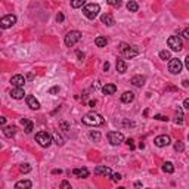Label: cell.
<instances>
[{"label": "cell", "mask_w": 189, "mask_h": 189, "mask_svg": "<svg viewBox=\"0 0 189 189\" xmlns=\"http://www.w3.org/2000/svg\"><path fill=\"white\" fill-rule=\"evenodd\" d=\"M182 36H183L186 40H189V28H185L183 30V33H182Z\"/></svg>", "instance_id": "60d3db41"}, {"label": "cell", "mask_w": 189, "mask_h": 189, "mask_svg": "<svg viewBox=\"0 0 189 189\" xmlns=\"http://www.w3.org/2000/svg\"><path fill=\"white\" fill-rule=\"evenodd\" d=\"M10 96L14 97V99H22L25 96V92L22 87H14L10 90Z\"/></svg>", "instance_id": "2e32d148"}, {"label": "cell", "mask_w": 189, "mask_h": 189, "mask_svg": "<svg viewBox=\"0 0 189 189\" xmlns=\"http://www.w3.org/2000/svg\"><path fill=\"white\" fill-rule=\"evenodd\" d=\"M126 143H127V146H129L130 149H133V148H135V145H133V141H131V139H127Z\"/></svg>", "instance_id": "7bdbcfd3"}, {"label": "cell", "mask_w": 189, "mask_h": 189, "mask_svg": "<svg viewBox=\"0 0 189 189\" xmlns=\"http://www.w3.org/2000/svg\"><path fill=\"white\" fill-rule=\"evenodd\" d=\"M108 2V5H111V6H114V8H120L121 6V0H107Z\"/></svg>", "instance_id": "4dcf8cb0"}, {"label": "cell", "mask_w": 189, "mask_h": 189, "mask_svg": "<svg viewBox=\"0 0 189 189\" xmlns=\"http://www.w3.org/2000/svg\"><path fill=\"white\" fill-rule=\"evenodd\" d=\"M15 133H16V127L15 126H8L3 129V135L6 137H12V136H15Z\"/></svg>", "instance_id": "7402d4cb"}, {"label": "cell", "mask_w": 189, "mask_h": 189, "mask_svg": "<svg viewBox=\"0 0 189 189\" xmlns=\"http://www.w3.org/2000/svg\"><path fill=\"white\" fill-rule=\"evenodd\" d=\"M183 86H185V87H189V81H188V80H185V81H183Z\"/></svg>", "instance_id": "816d5d0a"}, {"label": "cell", "mask_w": 189, "mask_h": 189, "mask_svg": "<svg viewBox=\"0 0 189 189\" xmlns=\"http://www.w3.org/2000/svg\"><path fill=\"white\" fill-rule=\"evenodd\" d=\"M58 92H59V86H53V87L49 89V93H50V95H56Z\"/></svg>", "instance_id": "74e56055"}, {"label": "cell", "mask_w": 189, "mask_h": 189, "mask_svg": "<svg viewBox=\"0 0 189 189\" xmlns=\"http://www.w3.org/2000/svg\"><path fill=\"white\" fill-rule=\"evenodd\" d=\"M167 44H169V47L171 49V50H175V52H179V50L183 49V43H182V39H180L179 36H171V37H169Z\"/></svg>", "instance_id": "8992f818"}, {"label": "cell", "mask_w": 189, "mask_h": 189, "mask_svg": "<svg viewBox=\"0 0 189 189\" xmlns=\"http://www.w3.org/2000/svg\"><path fill=\"white\" fill-rule=\"evenodd\" d=\"M108 141H109V143L114 146L117 145H120V143H123V141H124V136H123L121 131H115V130H112L108 133Z\"/></svg>", "instance_id": "52a82bcc"}, {"label": "cell", "mask_w": 189, "mask_h": 189, "mask_svg": "<svg viewBox=\"0 0 189 189\" xmlns=\"http://www.w3.org/2000/svg\"><path fill=\"white\" fill-rule=\"evenodd\" d=\"M28 121H30V120H27V118H22V120H21V124H22V126H25Z\"/></svg>", "instance_id": "7dc6e473"}, {"label": "cell", "mask_w": 189, "mask_h": 189, "mask_svg": "<svg viewBox=\"0 0 189 189\" xmlns=\"http://www.w3.org/2000/svg\"><path fill=\"white\" fill-rule=\"evenodd\" d=\"M33 129H34V124H33V121H28L27 124H25V133H31L33 131Z\"/></svg>", "instance_id": "836d02e7"}, {"label": "cell", "mask_w": 189, "mask_h": 189, "mask_svg": "<svg viewBox=\"0 0 189 189\" xmlns=\"http://www.w3.org/2000/svg\"><path fill=\"white\" fill-rule=\"evenodd\" d=\"M188 137H189V136H188Z\"/></svg>", "instance_id": "f5cc1de1"}, {"label": "cell", "mask_w": 189, "mask_h": 189, "mask_svg": "<svg viewBox=\"0 0 189 189\" xmlns=\"http://www.w3.org/2000/svg\"><path fill=\"white\" fill-rule=\"evenodd\" d=\"M59 127H61L64 131H68V130H69V124H68L67 121H61V123H59Z\"/></svg>", "instance_id": "e575fe53"}, {"label": "cell", "mask_w": 189, "mask_h": 189, "mask_svg": "<svg viewBox=\"0 0 189 189\" xmlns=\"http://www.w3.org/2000/svg\"><path fill=\"white\" fill-rule=\"evenodd\" d=\"M99 12H101V6L96 5V3H89V5H86L83 8V14L89 19H95L99 15Z\"/></svg>", "instance_id": "7a4b0ae2"}, {"label": "cell", "mask_w": 189, "mask_h": 189, "mask_svg": "<svg viewBox=\"0 0 189 189\" xmlns=\"http://www.w3.org/2000/svg\"><path fill=\"white\" fill-rule=\"evenodd\" d=\"M95 175L96 176H111L112 171L107 165H97L96 169H95Z\"/></svg>", "instance_id": "7c38bea8"}, {"label": "cell", "mask_w": 189, "mask_h": 189, "mask_svg": "<svg viewBox=\"0 0 189 189\" xmlns=\"http://www.w3.org/2000/svg\"><path fill=\"white\" fill-rule=\"evenodd\" d=\"M73 175L75 176V177H78V179H84V177H89L90 171H89L86 167H83V169H74Z\"/></svg>", "instance_id": "4fadbf2b"}, {"label": "cell", "mask_w": 189, "mask_h": 189, "mask_svg": "<svg viewBox=\"0 0 189 189\" xmlns=\"http://www.w3.org/2000/svg\"><path fill=\"white\" fill-rule=\"evenodd\" d=\"M154 143H155L158 148H164V146H169L170 143H171V139H170V136H167V135H160L154 139Z\"/></svg>", "instance_id": "30bf717a"}, {"label": "cell", "mask_w": 189, "mask_h": 189, "mask_svg": "<svg viewBox=\"0 0 189 189\" xmlns=\"http://www.w3.org/2000/svg\"><path fill=\"white\" fill-rule=\"evenodd\" d=\"M64 19H65V16H64V14H61V12H59L58 16H56V21H58V22H64Z\"/></svg>", "instance_id": "ab89813d"}, {"label": "cell", "mask_w": 189, "mask_h": 189, "mask_svg": "<svg viewBox=\"0 0 189 189\" xmlns=\"http://www.w3.org/2000/svg\"><path fill=\"white\" fill-rule=\"evenodd\" d=\"M115 68H117V71L120 74H124L127 71V64L123 61V59H117V64H115Z\"/></svg>", "instance_id": "ac0fdd59"}, {"label": "cell", "mask_w": 189, "mask_h": 189, "mask_svg": "<svg viewBox=\"0 0 189 189\" xmlns=\"http://www.w3.org/2000/svg\"><path fill=\"white\" fill-rule=\"evenodd\" d=\"M61 186H62V188H67V189H71V185L68 183L67 180H64L62 183H61Z\"/></svg>", "instance_id": "b9f144b4"}, {"label": "cell", "mask_w": 189, "mask_h": 189, "mask_svg": "<svg viewBox=\"0 0 189 189\" xmlns=\"http://www.w3.org/2000/svg\"><path fill=\"white\" fill-rule=\"evenodd\" d=\"M19 171L21 173H30V171H31V167H30V164H21Z\"/></svg>", "instance_id": "f546056e"}, {"label": "cell", "mask_w": 189, "mask_h": 189, "mask_svg": "<svg viewBox=\"0 0 189 189\" xmlns=\"http://www.w3.org/2000/svg\"><path fill=\"white\" fill-rule=\"evenodd\" d=\"M102 92L105 93V95H114L117 92V86L115 84H105L102 87Z\"/></svg>", "instance_id": "ffe728a7"}, {"label": "cell", "mask_w": 189, "mask_h": 189, "mask_svg": "<svg viewBox=\"0 0 189 189\" xmlns=\"http://www.w3.org/2000/svg\"><path fill=\"white\" fill-rule=\"evenodd\" d=\"M163 171H164V173H169V175H171V173L175 171V165H173V163L165 161L164 164H163Z\"/></svg>", "instance_id": "603a6c76"}, {"label": "cell", "mask_w": 189, "mask_h": 189, "mask_svg": "<svg viewBox=\"0 0 189 189\" xmlns=\"http://www.w3.org/2000/svg\"><path fill=\"white\" fill-rule=\"evenodd\" d=\"M185 67L188 68V71H189V55L186 56V58H185Z\"/></svg>", "instance_id": "ee69618b"}, {"label": "cell", "mask_w": 189, "mask_h": 189, "mask_svg": "<svg viewBox=\"0 0 189 189\" xmlns=\"http://www.w3.org/2000/svg\"><path fill=\"white\" fill-rule=\"evenodd\" d=\"M182 68H183V64L180 59H170L169 61V71L171 74H179L182 71Z\"/></svg>", "instance_id": "ba28073f"}, {"label": "cell", "mask_w": 189, "mask_h": 189, "mask_svg": "<svg viewBox=\"0 0 189 189\" xmlns=\"http://www.w3.org/2000/svg\"><path fill=\"white\" fill-rule=\"evenodd\" d=\"M25 101H27V105H28L31 109H39L40 108V102L33 96V95H28V96L25 97Z\"/></svg>", "instance_id": "5bb4252c"}, {"label": "cell", "mask_w": 189, "mask_h": 189, "mask_svg": "<svg viewBox=\"0 0 189 189\" xmlns=\"http://www.w3.org/2000/svg\"><path fill=\"white\" fill-rule=\"evenodd\" d=\"M154 118H155V120H160V121H167V120H169L165 115H161V114H157V115H154Z\"/></svg>", "instance_id": "8d00e7d4"}, {"label": "cell", "mask_w": 189, "mask_h": 189, "mask_svg": "<svg viewBox=\"0 0 189 189\" xmlns=\"http://www.w3.org/2000/svg\"><path fill=\"white\" fill-rule=\"evenodd\" d=\"M83 123L86 124V126H90V127H97V126H102L105 120H103V117L101 114H97V112H87L86 115L83 117Z\"/></svg>", "instance_id": "6da1fadb"}, {"label": "cell", "mask_w": 189, "mask_h": 189, "mask_svg": "<svg viewBox=\"0 0 189 189\" xmlns=\"http://www.w3.org/2000/svg\"><path fill=\"white\" fill-rule=\"evenodd\" d=\"M53 139H55V142H56L58 145H64V139H62V136L59 135V133H55V135H53Z\"/></svg>", "instance_id": "1f68e13d"}, {"label": "cell", "mask_w": 189, "mask_h": 189, "mask_svg": "<svg viewBox=\"0 0 189 189\" xmlns=\"http://www.w3.org/2000/svg\"><path fill=\"white\" fill-rule=\"evenodd\" d=\"M95 105H96V101H90V102H89V107H95Z\"/></svg>", "instance_id": "f907efd6"}, {"label": "cell", "mask_w": 189, "mask_h": 189, "mask_svg": "<svg viewBox=\"0 0 189 189\" xmlns=\"http://www.w3.org/2000/svg\"><path fill=\"white\" fill-rule=\"evenodd\" d=\"M5 123H6V118H5V117H2V118H0V124H2V126H5Z\"/></svg>", "instance_id": "c3c4849f"}, {"label": "cell", "mask_w": 189, "mask_h": 189, "mask_svg": "<svg viewBox=\"0 0 189 189\" xmlns=\"http://www.w3.org/2000/svg\"><path fill=\"white\" fill-rule=\"evenodd\" d=\"M80 40H81V33L77 31V30L69 31V33L65 36V44H67L68 47H73L74 44H77Z\"/></svg>", "instance_id": "277c9868"}, {"label": "cell", "mask_w": 189, "mask_h": 189, "mask_svg": "<svg viewBox=\"0 0 189 189\" xmlns=\"http://www.w3.org/2000/svg\"><path fill=\"white\" fill-rule=\"evenodd\" d=\"M108 69H109V62H105V64H103V71L107 73Z\"/></svg>", "instance_id": "f6af8a7d"}, {"label": "cell", "mask_w": 189, "mask_h": 189, "mask_svg": "<svg viewBox=\"0 0 189 189\" xmlns=\"http://www.w3.org/2000/svg\"><path fill=\"white\" fill-rule=\"evenodd\" d=\"M31 186H33V183L30 180H21V182L15 183V189H30Z\"/></svg>", "instance_id": "d6986e66"}, {"label": "cell", "mask_w": 189, "mask_h": 189, "mask_svg": "<svg viewBox=\"0 0 189 189\" xmlns=\"http://www.w3.org/2000/svg\"><path fill=\"white\" fill-rule=\"evenodd\" d=\"M84 3H86V0H71V8L78 9V8H83Z\"/></svg>", "instance_id": "484cf974"}, {"label": "cell", "mask_w": 189, "mask_h": 189, "mask_svg": "<svg viewBox=\"0 0 189 189\" xmlns=\"http://www.w3.org/2000/svg\"><path fill=\"white\" fill-rule=\"evenodd\" d=\"M75 55H77L78 61H83V59H84V53H83L81 50H77V52H75Z\"/></svg>", "instance_id": "f35d334b"}, {"label": "cell", "mask_w": 189, "mask_h": 189, "mask_svg": "<svg viewBox=\"0 0 189 189\" xmlns=\"http://www.w3.org/2000/svg\"><path fill=\"white\" fill-rule=\"evenodd\" d=\"M36 141H37V143H39L42 148H47V146H50V143H52V136L49 135L47 131H39V133L36 135Z\"/></svg>", "instance_id": "5b68a950"}, {"label": "cell", "mask_w": 189, "mask_h": 189, "mask_svg": "<svg viewBox=\"0 0 189 189\" xmlns=\"http://www.w3.org/2000/svg\"><path fill=\"white\" fill-rule=\"evenodd\" d=\"M52 173H53V175H61L62 171H61V170H58V169H55L53 171H52Z\"/></svg>", "instance_id": "681fc988"}, {"label": "cell", "mask_w": 189, "mask_h": 189, "mask_svg": "<svg viewBox=\"0 0 189 189\" xmlns=\"http://www.w3.org/2000/svg\"><path fill=\"white\" fill-rule=\"evenodd\" d=\"M111 179H112V182H118V180H121L123 177L120 173H114V175H111Z\"/></svg>", "instance_id": "d590c367"}, {"label": "cell", "mask_w": 189, "mask_h": 189, "mask_svg": "<svg viewBox=\"0 0 189 189\" xmlns=\"http://www.w3.org/2000/svg\"><path fill=\"white\" fill-rule=\"evenodd\" d=\"M101 21H102V24L108 25V27H112V25L115 24V19H114V16L111 14H103L101 16Z\"/></svg>", "instance_id": "9a60e30c"}, {"label": "cell", "mask_w": 189, "mask_h": 189, "mask_svg": "<svg viewBox=\"0 0 189 189\" xmlns=\"http://www.w3.org/2000/svg\"><path fill=\"white\" fill-rule=\"evenodd\" d=\"M183 149H185L183 142H176V143H175V151H177V152H182Z\"/></svg>", "instance_id": "d6a6232c"}, {"label": "cell", "mask_w": 189, "mask_h": 189, "mask_svg": "<svg viewBox=\"0 0 189 189\" xmlns=\"http://www.w3.org/2000/svg\"><path fill=\"white\" fill-rule=\"evenodd\" d=\"M183 107H185V108H188V109H189V99H185V102H183Z\"/></svg>", "instance_id": "bcb514c9"}, {"label": "cell", "mask_w": 189, "mask_h": 189, "mask_svg": "<svg viewBox=\"0 0 189 189\" xmlns=\"http://www.w3.org/2000/svg\"><path fill=\"white\" fill-rule=\"evenodd\" d=\"M10 83H12L14 87H22V86L25 84V78H24V75L16 74V75H14V77L10 78Z\"/></svg>", "instance_id": "8fae6325"}, {"label": "cell", "mask_w": 189, "mask_h": 189, "mask_svg": "<svg viewBox=\"0 0 189 189\" xmlns=\"http://www.w3.org/2000/svg\"><path fill=\"white\" fill-rule=\"evenodd\" d=\"M120 50L124 55V58L127 59H131L139 55V49L136 47V46H130V44H127V43H120Z\"/></svg>", "instance_id": "3957f363"}, {"label": "cell", "mask_w": 189, "mask_h": 189, "mask_svg": "<svg viewBox=\"0 0 189 189\" xmlns=\"http://www.w3.org/2000/svg\"><path fill=\"white\" fill-rule=\"evenodd\" d=\"M95 43H96L97 47H105L108 43V40H107V37H96Z\"/></svg>", "instance_id": "d4e9b609"}, {"label": "cell", "mask_w": 189, "mask_h": 189, "mask_svg": "<svg viewBox=\"0 0 189 189\" xmlns=\"http://www.w3.org/2000/svg\"><path fill=\"white\" fill-rule=\"evenodd\" d=\"M15 24H16V16H15V15H6V16H3V18L0 19V27L3 30L10 28V27Z\"/></svg>", "instance_id": "9c48e42d"}, {"label": "cell", "mask_w": 189, "mask_h": 189, "mask_svg": "<svg viewBox=\"0 0 189 189\" xmlns=\"http://www.w3.org/2000/svg\"><path fill=\"white\" fill-rule=\"evenodd\" d=\"M133 99H135V93L133 92H124L121 95V102H124V103H130Z\"/></svg>", "instance_id": "44dd1931"}, {"label": "cell", "mask_w": 189, "mask_h": 189, "mask_svg": "<svg viewBox=\"0 0 189 189\" xmlns=\"http://www.w3.org/2000/svg\"><path fill=\"white\" fill-rule=\"evenodd\" d=\"M89 136H90V139L95 141V142H99V141H101V137H102L101 133H99L97 130H92L90 133H89Z\"/></svg>", "instance_id": "4316f807"}, {"label": "cell", "mask_w": 189, "mask_h": 189, "mask_svg": "<svg viewBox=\"0 0 189 189\" xmlns=\"http://www.w3.org/2000/svg\"><path fill=\"white\" fill-rule=\"evenodd\" d=\"M160 58L163 59V61H170V59H171V53H170L169 50H161Z\"/></svg>", "instance_id": "f1b7e54d"}, {"label": "cell", "mask_w": 189, "mask_h": 189, "mask_svg": "<svg viewBox=\"0 0 189 189\" xmlns=\"http://www.w3.org/2000/svg\"><path fill=\"white\" fill-rule=\"evenodd\" d=\"M131 84L136 86V87H142V86L145 84V77H143V75H135V77H131Z\"/></svg>", "instance_id": "e0dca14e"}, {"label": "cell", "mask_w": 189, "mask_h": 189, "mask_svg": "<svg viewBox=\"0 0 189 189\" xmlns=\"http://www.w3.org/2000/svg\"><path fill=\"white\" fill-rule=\"evenodd\" d=\"M127 9L130 10V12H137V9H139V5H137L136 2H133V0H130V2L127 3Z\"/></svg>", "instance_id": "83f0119b"}, {"label": "cell", "mask_w": 189, "mask_h": 189, "mask_svg": "<svg viewBox=\"0 0 189 189\" xmlns=\"http://www.w3.org/2000/svg\"><path fill=\"white\" fill-rule=\"evenodd\" d=\"M175 123H176V124H182V123H183V112H182V108H180V107H177V109H176Z\"/></svg>", "instance_id": "cb8c5ba5"}]
</instances>
